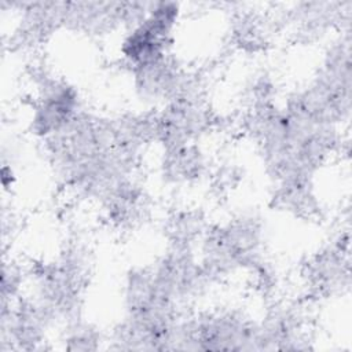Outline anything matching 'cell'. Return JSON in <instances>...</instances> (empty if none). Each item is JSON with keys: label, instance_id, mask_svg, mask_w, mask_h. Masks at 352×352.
I'll use <instances>...</instances> for the list:
<instances>
[{"label": "cell", "instance_id": "cell-1", "mask_svg": "<svg viewBox=\"0 0 352 352\" xmlns=\"http://www.w3.org/2000/svg\"><path fill=\"white\" fill-rule=\"evenodd\" d=\"M180 14L179 3L154 1L148 4L146 16L126 29L120 43V55L132 70L168 56Z\"/></svg>", "mask_w": 352, "mask_h": 352}, {"label": "cell", "instance_id": "cell-2", "mask_svg": "<svg viewBox=\"0 0 352 352\" xmlns=\"http://www.w3.org/2000/svg\"><path fill=\"white\" fill-rule=\"evenodd\" d=\"M37 96L32 106L29 131L32 135L47 140L80 113V96L76 87L56 77L41 76L37 82Z\"/></svg>", "mask_w": 352, "mask_h": 352}, {"label": "cell", "instance_id": "cell-3", "mask_svg": "<svg viewBox=\"0 0 352 352\" xmlns=\"http://www.w3.org/2000/svg\"><path fill=\"white\" fill-rule=\"evenodd\" d=\"M206 170L204 153L195 143L164 148L161 176L170 184H190L199 180Z\"/></svg>", "mask_w": 352, "mask_h": 352}]
</instances>
